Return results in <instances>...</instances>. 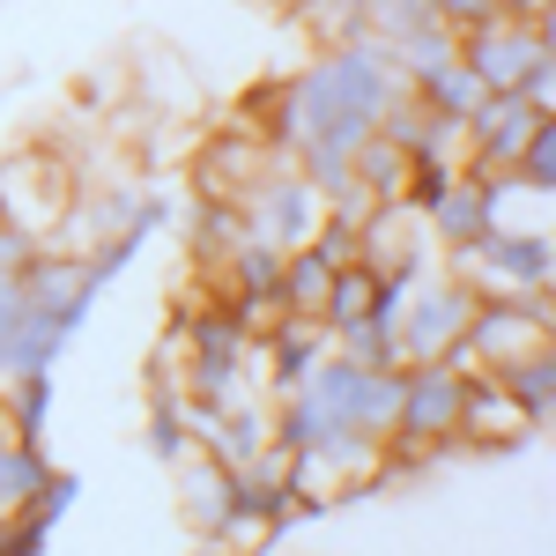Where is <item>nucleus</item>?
Listing matches in <instances>:
<instances>
[{
    "mask_svg": "<svg viewBox=\"0 0 556 556\" xmlns=\"http://www.w3.org/2000/svg\"><path fill=\"white\" fill-rule=\"evenodd\" d=\"M75 505H83V475H75V468H52V475H45V490H38V505H30V513H38L45 527H60V519L75 513Z\"/></svg>",
    "mask_w": 556,
    "mask_h": 556,
    "instance_id": "2f4dec72",
    "label": "nucleus"
},
{
    "mask_svg": "<svg viewBox=\"0 0 556 556\" xmlns=\"http://www.w3.org/2000/svg\"><path fill=\"white\" fill-rule=\"evenodd\" d=\"M304 393L319 401L327 430H356V438H371V445L393 438V416H401V371H364V364H349L342 349H327L319 371L304 379Z\"/></svg>",
    "mask_w": 556,
    "mask_h": 556,
    "instance_id": "7ed1b4c3",
    "label": "nucleus"
},
{
    "mask_svg": "<svg viewBox=\"0 0 556 556\" xmlns=\"http://www.w3.org/2000/svg\"><path fill=\"white\" fill-rule=\"evenodd\" d=\"M475 371H453V364H401V416H393V438L424 445V453H460L453 430H460V401H468Z\"/></svg>",
    "mask_w": 556,
    "mask_h": 556,
    "instance_id": "0eeeda50",
    "label": "nucleus"
},
{
    "mask_svg": "<svg viewBox=\"0 0 556 556\" xmlns=\"http://www.w3.org/2000/svg\"><path fill=\"white\" fill-rule=\"evenodd\" d=\"M430 15H438L445 30H468L482 15H497V0H430Z\"/></svg>",
    "mask_w": 556,
    "mask_h": 556,
    "instance_id": "c9c22d12",
    "label": "nucleus"
},
{
    "mask_svg": "<svg viewBox=\"0 0 556 556\" xmlns=\"http://www.w3.org/2000/svg\"><path fill=\"white\" fill-rule=\"evenodd\" d=\"M556 119V112H534L519 89H490L482 104H475L468 119H460V164H490V172H513L519 149H527V134Z\"/></svg>",
    "mask_w": 556,
    "mask_h": 556,
    "instance_id": "9d476101",
    "label": "nucleus"
},
{
    "mask_svg": "<svg viewBox=\"0 0 556 556\" xmlns=\"http://www.w3.org/2000/svg\"><path fill=\"white\" fill-rule=\"evenodd\" d=\"M75 164L67 156H52V149H15L8 164H0V223H15L23 238H52L60 230V215L75 208Z\"/></svg>",
    "mask_w": 556,
    "mask_h": 556,
    "instance_id": "423d86ee",
    "label": "nucleus"
},
{
    "mask_svg": "<svg viewBox=\"0 0 556 556\" xmlns=\"http://www.w3.org/2000/svg\"><path fill=\"white\" fill-rule=\"evenodd\" d=\"M519 97H527L534 112H556V52H542V60L519 75Z\"/></svg>",
    "mask_w": 556,
    "mask_h": 556,
    "instance_id": "f704fd0d",
    "label": "nucleus"
},
{
    "mask_svg": "<svg viewBox=\"0 0 556 556\" xmlns=\"http://www.w3.org/2000/svg\"><path fill=\"white\" fill-rule=\"evenodd\" d=\"M356 15H364V38L386 45V52H393L401 38H416L424 23H438L430 0H356Z\"/></svg>",
    "mask_w": 556,
    "mask_h": 556,
    "instance_id": "393cba45",
    "label": "nucleus"
},
{
    "mask_svg": "<svg viewBox=\"0 0 556 556\" xmlns=\"http://www.w3.org/2000/svg\"><path fill=\"white\" fill-rule=\"evenodd\" d=\"M475 319V290L460 275H424L416 282V298L408 312L393 319V349H401V364H424V356H445V349L468 334Z\"/></svg>",
    "mask_w": 556,
    "mask_h": 556,
    "instance_id": "6e6552de",
    "label": "nucleus"
},
{
    "mask_svg": "<svg viewBox=\"0 0 556 556\" xmlns=\"http://www.w3.org/2000/svg\"><path fill=\"white\" fill-rule=\"evenodd\" d=\"M238 215H245V238H253V245L304 253V245H312V230H319V215H327V201H319V186L298 172V156H275V164L245 186Z\"/></svg>",
    "mask_w": 556,
    "mask_h": 556,
    "instance_id": "20e7f679",
    "label": "nucleus"
},
{
    "mask_svg": "<svg viewBox=\"0 0 556 556\" xmlns=\"http://www.w3.org/2000/svg\"><path fill=\"white\" fill-rule=\"evenodd\" d=\"M172 475H178V519H186V534H193V542H208L215 519L230 513V468L208 460V453H186Z\"/></svg>",
    "mask_w": 556,
    "mask_h": 556,
    "instance_id": "f3484780",
    "label": "nucleus"
},
{
    "mask_svg": "<svg viewBox=\"0 0 556 556\" xmlns=\"http://www.w3.org/2000/svg\"><path fill=\"white\" fill-rule=\"evenodd\" d=\"M401 89L408 83H401V67H393L386 45H371V38L327 45V52H312L290 75L282 112L267 127V149L275 156H298V149H349L356 156V141L379 134V112Z\"/></svg>",
    "mask_w": 556,
    "mask_h": 556,
    "instance_id": "f257e3e1",
    "label": "nucleus"
},
{
    "mask_svg": "<svg viewBox=\"0 0 556 556\" xmlns=\"http://www.w3.org/2000/svg\"><path fill=\"white\" fill-rule=\"evenodd\" d=\"M0 424L23 445H45V430H52V371H8L0 379Z\"/></svg>",
    "mask_w": 556,
    "mask_h": 556,
    "instance_id": "6ab92c4d",
    "label": "nucleus"
},
{
    "mask_svg": "<svg viewBox=\"0 0 556 556\" xmlns=\"http://www.w3.org/2000/svg\"><path fill=\"white\" fill-rule=\"evenodd\" d=\"M379 134L393 141V149H401V156H408V164H424V156H445V164H460V119H438L424 97H408V89H401V97H393V104L379 112Z\"/></svg>",
    "mask_w": 556,
    "mask_h": 556,
    "instance_id": "2eb2a0df",
    "label": "nucleus"
},
{
    "mask_svg": "<svg viewBox=\"0 0 556 556\" xmlns=\"http://www.w3.org/2000/svg\"><path fill=\"white\" fill-rule=\"evenodd\" d=\"M275 164V149L260 141V134H245V127H230V134H208V149L193 156V193L201 201H245V186H253L260 172Z\"/></svg>",
    "mask_w": 556,
    "mask_h": 556,
    "instance_id": "f8f14e48",
    "label": "nucleus"
},
{
    "mask_svg": "<svg viewBox=\"0 0 556 556\" xmlns=\"http://www.w3.org/2000/svg\"><path fill=\"white\" fill-rule=\"evenodd\" d=\"M408 97H424V104L438 112V119H468V112L482 104V97H490V89L475 83V75H468V60L453 52V60H438V67H424V75L408 83Z\"/></svg>",
    "mask_w": 556,
    "mask_h": 556,
    "instance_id": "4be33fe9",
    "label": "nucleus"
},
{
    "mask_svg": "<svg viewBox=\"0 0 556 556\" xmlns=\"http://www.w3.org/2000/svg\"><path fill=\"white\" fill-rule=\"evenodd\" d=\"M460 178V164H445V156H424V164H408V186H401V208L430 215L438 201H445V186Z\"/></svg>",
    "mask_w": 556,
    "mask_h": 556,
    "instance_id": "c756f323",
    "label": "nucleus"
},
{
    "mask_svg": "<svg viewBox=\"0 0 556 556\" xmlns=\"http://www.w3.org/2000/svg\"><path fill=\"white\" fill-rule=\"evenodd\" d=\"M527 438H542V430L519 416V401L505 393L497 379H468V401H460V430H453V445L460 453H519Z\"/></svg>",
    "mask_w": 556,
    "mask_h": 556,
    "instance_id": "9b49d317",
    "label": "nucleus"
},
{
    "mask_svg": "<svg viewBox=\"0 0 556 556\" xmlns=\"http://www.w3.org/2000/svg\"><path fill=\"white\" fill-rule=\"evenodd\" d=\"M497 15H513V23H549L556 0H497Z\"/></svg>",
    "mask_w": 556,
    "mask_h": 556,
    "instance_id": "4c0bfd02",
    "label": "nucleus"
},
{
    "mask_svg": "<svg viewBox=\"0 0 556 556\" xmlns=\"http://www.w3.org/2000/svg\"><path fill=\"white\" fill-rule=\"evenodd\" d=\"M497 386L519 401V416H527L534 430H549V416H556V342L534 349V356H519V364H505Z\"/></svg>",
    "mask_w": 556,
    "mask_h": 556,
    "instance_id": "aec40b11",
    "label": "nucleus"
},
{
    "mask_svg": "<svg viewBox=\"0 0 556 556\" xmlns=\"http://www.w3.org/2000/svg\"><path fill=\"white\" fill-rule=\"evenodd\" d=\"M468 356L482 379H497L505 364L534 356V349L556 342V298L534 290V298H475V319H468Z\"/></svg>",
    "mask_w": 556,
    "mask_h": 556,
    "instance_id": "39448f33",
    "label": "nucleus"
},
{
    "mask_svg": "<svg viewBox=\"0 0 556 556\" xmlns=\"http://www.w3.org/2000/svg\"><path fill=\"white\" fill-rule=\"evenodd\" d=\"M327 349H334V334H327L319 319H275V334L260 342V393H267V401L298 393V386L319 371Z\"/></svg>",
    "mask_w": 556,
    "mask_h": 556,
    "instance_id": "4468645a",
    "label": "nucleus"
},
{
    "mask_svg": "<svg viewBox=\"0 0 556 556\" xmlns=\"http://www.w3.org/2000/svg\"><path fill=\"white\" fill-rule=\"evenodd\" d=\"M490 223H497V215H490V186H482L468 164H460L453 186H445V201L424 215V230H430V245H438V253H468Z\"/></svg>",
    "mask_w": 556,
    "mask_h": 556,
    "instance_id": "dca6fc26",
    "label": "nucleus"
},
{
    "mask_svg": "<svg viewBox=\"0 0 556 556\" xmlns=\"http://www.w3.org/2000/svg\"><path fill=\"white\" fill-rule=\"evenodd\" d=\"M445 275H460L475 298H534L556 290V245L549 223H490L468 253H438Z\"/></svg>",
    "mask_w": 556,
    "mask_h": 556,
    "instance_id": "f03ea898",
    "label": "nucleus"
},
{
    "mask_svg": "<svg viewBox=\"0 0 556 556\" xmlns=\"http://www.w3.org/2000/svg\"><path fill=\"white\" fill-rule=\"evenodd\" d=\"M327 290H334V267L312 253H282V282H275V304H282V319H319L327 312Z\"/></svg>",
    "mask_w": 556,
    "mask_h": 556,
    "instance_id": "412c9836",
    "label": "nucleus"
},
{
    "mask_svg": "<svg viewBox=\"0 0 556 556\" xmlns=\"http://www.w3.org/2000/svg\"><path fill=\"white\" fill-rule=\"evenodd\" d=\"M371 298H379V275H371L364 260L334 267V290H327V312H319V327H327V334H342V327H356V319H371Z\"/></svg>",
    "mask_w": 556,
    "mask_h": 556,
    "instance_id": "b1692460",
    "label": "nucleus"
},
{
    "mask_svg": "<svg viewBox=\"0 0 556 556\" xmlns=\"http://www.w3.org/2000/svg\"><path fill=\"white\" fill-rule=\"evenodd\" d=\"M430 230L416 208H401V201H379V208L356 223V260L371 267V275H386V267H430Z\"/></svg>",
    "mask_w": 556,
    "mask_h": 556,
    "instance_id": "ddd939ff",
    "label": "nucleus"
},
{
    "mask_svg": "<svg viewBox=\"0 0 556 556\" xmlns=\"http://www.w3.org/2000/svg\"><path fill=\"white\" fill-rule=\"evenodd\" d=\"M141 445L164 460V468H178L186 453H193V430H186V393H172V401H149V424H141Z\"/></svg>",
    "mask_w": 556,
    "mask_h": 556,
    "instance_id": "a878e982",
    "label": "nucleus"
},
{
    "mask_svg": "<svg viewBox=\"0 0 556 556\" xmlns=\"http://www.w3.org/2000/svg\"><path fill=\"white\" fill-rule=\"evenodd\" d=\"M334 349H342L349 364H364V371H401L393 327H379V319H356V327H342V334H334Z\"/></svg>",
    "mask_w": 556,
    "mask_h": 556,
    "instance_id": "cd10ccee",
    "label": "nucleus"
},
{
    "mask_svg": "<svg viewBox=\"0 0 556 556\" xmlns=\"http://www.w3.org/2000/svg\"><path fill=\"white\" fill-rule=\"evenodd\" d=\"M349 178H356L371 201H401V186H408V156H401L386 134H371V141H356V156H349Z\"/></svg>",
    "mask_w": 556,
    "mask_h": 556,
    "instance_id": "5701e85b",
    "label": "nucleus"
},
{
    "mask_svg": "<svg viewBox=\"0 0 556 556\" xmlns=\"http://www.w3.org/2000/svg\"><path fill=\"white\" fill-rule=\"evenodd\" d=\"M45 549H52V527H45L38 513L0 519V556H45Z\"/></svg>",
    "mask_w": 556,
    "mask_h": 556,
    "instance_id": "473e14b6",
    "label": "nucleus"
},
{
    "mask_svg": "<svg viewBox=\"0 0 556 556\" xmlns=\"http://www.w3.org/2000/svg\"><path fill=\"white\" fill-rule=\"evenodd\" d=\"M141 245H149V230H141V223H127V230L97 238V245L83 253V275L97 282V290H104V282H119V275H127L134 260H141Z\"/></svg>",
    "mask_w": 556,
    "mask_h": 556,
    "instance_id": "bb28decb",
    "label": "nucleus"
},
{
    "mask_svg": "<svg viewBox=\"0 0 556 556\" xmlns=\"http://www.w3.org/2000/svg\"><path fill=\"white\" fill-rule=\"evenodd\" d=\"M238 245H245V215L230 208V201H193V215H186V260H193V275L215 282Z\"/></svg>",
    "mask_w": 556,
    "mask_h": 556,
    "instance_id": "a211bd4d",
    "label": "nucleus"
},
{
    "mask_svg": "<svg viewBox=\"0 0 556 556\" xmlns=\"http://www.w3.org/2000/svg\"><path fill=\"white\" fill-rule=\"evenodd\" d=\"M23 319H30L23 275H0V379L15 371V349H23Z\"/></svg>",
    "mask_w": 556,
    "mask_h": 556,
    "instance_id": "7c9ffc66",
    "label": "nucleus"
},
{
    "mask_svg": "<svg viewBox=\"0 0 556 556\" xmlns=\"http://www.w3.org/2000/svg\"><path fill=\"white\" fill-rule=\"evenodd\" d=\"M460 38V60H468V75L482 89H519V75L556 52V30L549 23H513V15H482L468 30H453Z\"/></svg>",
    "mask_w": 556,
    "mask_h": 556,
    "instance_id": "1a4fd4ad",
    "label": "nucleus"
},
{
    "mask_svg": "<svg viewBox=\"0 0 556 556\" xmlns=\"http://www.w3.org/2000/svg\"><path fill=\"white\" fill-rule=\"evenodd\" d=\"M312 253L327 260V267H349V260H356V223H342V215H319V230H312Z\"/></svg>",
    "mask_w": 556,
    "mask_h": 556,
    "instance_id": "72a5a7b5",
    "label": "nucleus"
},
{
    "mask_svg": "<svg viewBox=\"0 0 556 556\" xmlns=\"http://www.w3.org/2000/svg\"><path fill=\"white\" fill-rule=\"evenodd\" d=\"M193 556H223V549H208V542H201V549H193Z\"/></svg>",
    "mask_w": 556,
    "mask_h": 556,
    "instance_id": "58836bf2",
    "label": "nucleus"
},
{
    "mask_svg": "<svg viewBox=\"0 0 556 556\" xmlns=\"http://www.w3.org/2000/svg\"><path fill=\"white\" fill-rule=\"evenodd\" d=\"M513 178L534 193V201H549V193H556V119H542V127L527 134V149H519Z\"/></svg>",
    "mask_w": 556,
    "mask_h": 556,
    "instance_id": "c85d7f7f",
    "label": "nucleus"
},
{
    "mask_svg": "<svg viewBox=\"0 0 556 556\" xmlns=\"http://www.w3.org/2000/svg\"><path fill=\"white\" fill-rule=\"evenodd\" d=\"M38 260V238H23L15 223H0V275H23Z\"/></svg>",
    "mask_w": 556,
    "mask_h": 556,
    "instance_id": "e433bc0d",
    "label": "nucleus"
}]
</instances>
